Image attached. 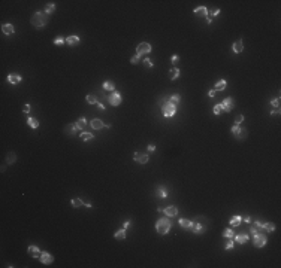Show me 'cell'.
<instances>
[{
	"label": "cell",
	"instance_id": "6da1fadb",
	"mask_svg": "<svg viewBox=\"0 0 281 268\" xmlns=\"http://www.w3.org/2000/svg\"><path fill=\"white\" fill-rule=\"evenodd\" d=\"M48 21H49V15L45 14V11H38V12H35L33 17L30 18L32 26L36 27V29H39V30L44 29V27L48 24Z\"/></svg>",
	"mask_w": 281,
	"mask_h": 268
},
{
	"label": "cell",
	"instance_id": "7a4b0ae2",
	"mask_svg": "<svg viewBox=\"0 0 281 268\" xmlns=\"http://www.w3.org/2000/svg\"><path fill=\"white\" fill-rule=\"evenodd\" d=\"M156 229H157V232L162 234V235L167 234L169 229H170V220H169L167 217H160V219L156 222Z\"/></svg>",
	"mask_w": 281,
	"mask_h": 268
},
{
	"label": "cell",
	"instance_id": "3957f363",
	"mask_svg": "<svg viewBox=\"0 0 281 268\" xmlns=\"http://www.w3.org/2000/svg\"><path fill=\"white\" fill-rule=\"evenodd\" d=\"M162 115L164 118H173L176 115V104H173L170 101H166L162 106Z\"/></svg>",
	"mask_w": 281,
	"mask_h": 268
},
{
	"label": "cell",
	"instance_id": "277c9868",
	"mask_svg": "<svg viewBox=\"0 0 281 268\" xmlns=\"http://www.w3.org/2000/svg\"><path fill=\"white\" fill-rule=\"evenodd\" d=\"M266 243H268V238H266L265 234L257 232V234L253 235V246H254V247H259V249H260V247H265Z\"/></svg>",
	"mask_w": 281,
	"mask_h": 268
},
{
	"label": "cell",
	"instance_id": "5b68a950",
	"mask_svg": "<svg viewBox=\"0 0 281 268\" xmlns=\"http://www.w3.org/2000/svg\"><path fill=\"white\" fill-rule=\"evenodd\" d=\"M153 51V46H151V43H148V42H142V43H139L138 46H136V54L141 57V55H145V54H150Z\"/></svg>",
	"mask_w": 281,
	"mask_h": 268
},
{
	"label": "cell",
	"instance_id": "8992f818",
	"mask_svg": "<svg viewBox=\"0 0 281 268\" xmlns=\"http://www.w3.org/2000/svg\"><path fill=\"white\" fill-rule=\"evenodd\" d=\"M121 101H123V97H121V94H120L118 91H114V92L108 97V103H109L111 106H114V107L120 106Z\"/></svg>",
	"mask_w": 281,
	"mask_h": 268
},
{
	"label": "cell",
	"instance_id": "52a82bcc",
	"mask_svg": "<svg viewBox=\"0 0 281 268\" xmlns=\"http://www.w3.org/2000/svg\"><path fill=\"white\" fill-rule=\"evenodd\" d=\"M221 106H223V112L229 113V112H232V110H233V107H235V101H233V98H232V97H226V98L223 100Z\"/></svg>",
	"mask_w": 281,
	"mask_h": 268
},
{
	"label": "cell",
	"instance_id": "ba28073f",
	"mask_svg": "<svg viewBox=\"0 0 281 268\" xmlns=\"http://www.w3.org/2000/svg\"><path fill=\"white\" fill-rule=\"evenodd\" d=\"M189 229H190L192 232H195V234H204V232H205V226H204L201 222H198V220L192 222V225H190Z\"/></svg>",
	"mask_w": 281,
	"mask_h": 268
},
{
	"label": "cell",
	"instance_id": "9c48e42d",
	"mask_svg": "<svg viewBox=\"0 0 281 268\" xmlns=\"http://www.w3.org/2000/svg\"><path fill=\"white\" fill-rule=\"evenodd\" d=\"M133 160L138 163V164H147L150 161V157L147 154H139V152H135L133 154Z\"/></svg>",
	"mask_w": 281,
	"mask_h": 268
},
{
	"label": "cell",
	"instance_id": "30bf717a",
	"mask_svg": "<svg viewBox=\"0 0 281 268\" xmlns=\"http://www.w3.org/2000/svg\"><path fill=\"white\" fill-rule=\"evenodd\" d=\"M39 261H41L42 264L48 265V264H52V262H54V256H52L51 253H48V252H42L41 256H39Z\"/></svg>",
	"mask_w": 281,
	"mask_h": 268
},
{
	"label": "cell",
	"instance_id": "8fae6325",
	"mask_svg": "<svg viewBox=\"0 0 281 268\" xmlns=\"http://www.w3.org/2000/svg\"><path fill=\"white\" fill-rule=\"evenodd\" d=\"M8 82L11 85H18L20 82H23V76L17 75V73H11V75H8Z\"/></svg>",
	"mask_w": 281,
	"mask_h": 268
},
{
	"label": "cell",
	"instance_id": "7c38bea8",
	"mask_svg": "<svg viewBox=\"0 0 281 268\" xmlns=\"http://www.w3.org/2000/svg\"><path fill=\"white\" fill-rule=\"evenodd\" d=\"M66 43H67L69 46H78V45L81 43V37L76 36V34H72V36L66 37Z\"/></svg>",
	"mask_w": 281,
	"mask_h": 268
},
{
	"label": "cell",
	"instance_id": "4fadbf2b",
	"mask_svg": "<svg viewBox=\"0 0 281 268\" xmlns=\"http://www.w3.org/2000/svg\"><path fill=\"white\" fill-rule=\"evenodd\" d=\"M233 237H235V241L239 243V244H244V243H247L250 240V234H247V232H241V234L233 235Z\"/></svg>",
	"mask_w": 281,
	"mask_h": 268
},
{
	"label": "cell",
	"instance_id": "5bb4252c",
	"mask_svg": "<svg viewBox=\"0 0 281 268\" xmlns=\"http://www.w3.org/2000/svg\"><path fill=\"white\" fill-rule=\"evenodd\" d=\"M90 125H91L93 130H102V128L105 127V122H103L102 119H99V118H94V119L90 122Z\"/></svg>",
	"mask_w": 281,
	"mask_h": 268
},
{
	"label": "cell",
	"instance_id": "9a60e30c",
	"mask_svg": "<svg viewBox=\"0 0 281 268\" xmlns=\"http://www.w3.org/2000/svg\"><path fill=\"white\" fill-rule=\"evenodd\" d=\"M163 213H164L166 216H169V217H173V216L178 215V209H176V206H167V207L163 210Z\"/></svg>",
	"mask_w": 281,
	"mask_h": 268
},
{
	"label": "cell",
	"instance_id": "2e32d148",
	"mask_svg": "<svg viewBox=\"0 0 281 268\" xmlns=\"http://www.w3.org/2000/svg\"><path fill=\"white\" fill-rule=\"evenodd\" d=\"M2 31H3V34L11 36V34L15 33V29H14V26H12L11 23H8V24H3V26H2Z\"/></svg>",
	"mask_w": 281,
	"mask_h": 268
},
{
	"label": "cell",
	"instance_id": "e0dca14e",
	"mask_svg": "<svg viewBox=\"0 0 281 268\" xmlns=\"http://www.w3.org/2000/svg\"><path fill=\"white\" fill-rule=\"evenodd\" d=\"M76 131H78V127H76V124H70V125H67V127H64V133L67 134V136H75L76 134Z\"/></svg>",
	"mask_w": 281,
	"mask_h": 268
},
{
	"label": "cell",
	"instance_id": "ac0fdd59",
	"mask_svg": "<svg viewBox=\"0 0 281 268\" xmlns=\"http://www.w3.org/2000/svg\"><path fill=\"white\" fill-rule=\"evenodd\" d=\"M232 51H233L235 54H239V52H242V51H244V43H242V39H239V40H236V42L233 43Z\"/></svg>",
	"mask_w": 281,
	"mask_h": 268
},
{
	"label": "cell",
	"instance_id": "d6986e66",
	"mask_svg": "<svg viewBox=\"0 0 281 268\" xmlns=\"http://www.w3.org/2000/svg\"><path fill=\"white\" fill-rule=\"evenodd\" d=\"M27 252H29V255L32 256V258H39L41 256V250H39V247L38 246H30L29 249H27Z\"/></svg>",
	"mask_w": 281,
	"mask_h": 268
},
{
	"label": "cell",
	"instance_id": "ffe728a7",
	"mask_svg": "<svg viewBox=\"0 0 281 268\" xmlns=\"http://www.w3.org/2000/svg\"><path fill=\"white\" fill-rule=\"evenodd\" d=\"M102 88L105 89V91H115V83L112 82V81H105L103 83H102Z\"/></svg>",
	"mask_w": 281,
	"mask_h": 268
},
{
	"label": "cell",
	"instance_id": "44dd1931",
	"mask_svg": "<svg viewBox=\"0 0 281 268\" xmlns=\"http://www.w3.org/2000/svg\"><path fill=\"white\" fill-rule=\"evenodd\" d=\"M156 195H157L159 198H166V197H167V189L163 188V186H157V188H156Z\"/></svg>",
	"mask_w": 281,
	"mask_h": 268
},
{
	"label": "cell",
	"instance_id": "7402d4cb",
	"mask_svg": "<svg viewBox=\"0 0 281 268\" xmlns=\"http://www.w3.org/2000/svg\"><path fill=\"white\" fill-rule=\"evenodd\" d=\"M193 12H195L196 15H199V17H208V9H207L205 6H199V8H196Z\"/></svg>",
	"mask_w": 281,
	"mask_h": 268
},
{
	"label": "cell",
	"instance_id": "603a6c76",
	"mask_svg": "<svg viewBox=\"0 0 281 268\" xmlns=\"http://www.w3.org/2000/svg\"><path fill=\"white\" fill-rule=\"evenodd\" d=\"M226 86H227V81H224V79H220L217 83H215V91H223V89H226Z\"/></svg>",
	"mask_w": 281,
	"mask_h": 268
},
{
	"label": "cell",
	"instance_id": "cb8c5ba5",
	"mask_svg": "<svg viewBox=\"0 0 281 268\" xmlns=\"http://www.w3.org/2000/svg\"><path fill=\"white\" fill-rule=\"evenodd\" d=\"M76 127H78V130H84L85 127H87V119L84 118V116H81V118H78L76 119Z\"/></svg>",
	"mask_w": 281,
	"mask_h": 268
},
{
	"label": "cell",
	"instance_id": "d4e9b609",
	"mask_svg": "<svg viewBox=\"0 0 281 268\" xmlns=\"http://www.w3.org/2000/svg\"><path fill=\"white\" fill-rule=\"evenodd\" d=\"M262 229H265L266 232H274V231H275V225H274L272 222H263Z\"/></svg>",
	"mask_w": 281,
	"mask_h": 268
},
{
	"label": "cell",
	"instance_id": "484cf974",
	"mask_svg": "<svg viewBox=\"0 0 281 268\" xmlns=\"http://www.w3.org/2000/svg\"><path fill=\"white\" fill-rule=\"evenodd\" d=\"M169 78H170V81H176L178 78H179V69L178 67H173V69H170V72H169Z\"/></svg>",
	"mask_w": 281,
	"mask_h": 268
},
{
	"label": "cell",
	"instance_id": "4316f807",
	"mask_svg": "<svg viewBox=\"0 0 281 268\" xmlns=\"http://www.w3.org/2000/svg\"><path fill=\"white\" fill-rule=\"evenodd\" d=\"M17 161V154L15 152H8V155H6V164H14Z\"/></svg>",
	"mask_w": 281,
	"mask_h": 268
},
{
	"label": "cell",
	"instance_id": "83f0119b",
	"mask_svg": "<svg viewBox=\"0 0 281 268\" xmlns=\"http://www.w3.org/2000/svg\"><path fill=\"white\" fill-rule=\"evenodd\" d=\"M241 222H242V216H239V215L232 216V219H230V225H232V226H239Z\"/></svg>",
	"mask_w": 281,
	"mask_h": 268
},
{
	"label": "cell",
	"instance_id": "f1b7e54d",
	"mask_svg": "<svg viewBox=\"0 0 281 268\" xmlns=\"http://www.w3.org/2000/svg\"><path fill=\"white\" fill-rule=\"evenodd\" d=\"M114 238H117V240H124V238H126V228H120V229L114 234Z\"/></svg>",
	"mask_w": 281,
	"mask_h": 268
},
{
	"label": "cell",
	"instance_id": "f546056e",
	"mask_svg": "<svg viewBox=\"0 0 281 268\" xmlns=\"http://www.w3.org/2000/svg\"><path fill=\"white\" fill-rule=\"evenodd\" d=\"M93 139H94V134L87 133V131H82V133H81V140L88 142V140H93Z\"/></svg>",
	"mask_w": 281,
	"mask_h": 268
},
{
	"label": "cell",
	"instance_id": "4dcf8cb0",
	"mask_svg": "<svg viewBox=\"0 0 281 268\" xmlns=\"http://www.w3.org/2000/svg\"><path fill=\"white\" fill-rule=\"evenodd\" d=\"M27 124H29V127H32L33 130H36V128L39 127V121H38L36 118H32V116L27 119Z\"/></svg>",
	"mask_w": 281,
	"mask_h": 268
},
{
	"label": "cell",
	"instance_id": "1f68e13d",
	"mask_svg": "<svg viewBox=\"0 0 281 268\" xmlns=\"http://www.w3.org/2000/svg\"><path fill=\"white\" fill-rule=\"evenodd\" d=\"M179 226L181 228H184V229H189L190 228V225H192V220H189V219H179Z\"/></svg>",
	"mask_w": 281,
	"mask_h": 268
},
{
	"label": "cell",
	"instance_id": "d6a6232c",
	"mask_svg": "<svg viewBox=\"0 0 281 268\" xmlns=\"http://www.w3.org/2000/svg\"><path fill=\"white\" fill-rule=\"evenodd\" d=\"M45 14H48V15H52L54 14V11H55V3H48L46 6H45Z\"/></svg>",
	"mask_w": 281,
	"mask_h": 268
},
{
	"label": "cell",
	"instance_id": "836d02e7",
	"mask_svg": "<svg viewBox=\"0 0 281 268\" xmlns=\"http://www.w3.org/2000/svg\"><path fill=\"white\" fill-rule=\"evenodd\" d=\"M87 103L88 104H97V98H96V95L94 94H87Z\"/></svg>",
	"mask_w": 281,
	"mask_h": 268
},
{
	"label": "cell",
	"instance_id": "e575fe53",
	"mask_svg": "<svg viewBox=\"0 0 281 268\" xmlns=\"http://www.w3.org/2000/svg\"><path fill=\"white\" fill-rule=\"evenodd\" d=\"M70 204H72V207H81V206H84L85 203H84L81 198H72Z\"/></svg>",
	"mask_w": 281,
	"mask_h": 268
},
{
	"label": "cell",
	"instance_id": "d590c367",
	"mask_svg": "<svg viewBox=\"0 0 281 268\" xmlns=\"http://www.w3.org/2000/svg\"><path fill=\"white\" fill-rule=\"evenodd\" d=\"M64 43H66V37H63V36H57L54 39V45H57V46H61Z\"/></svg>",
	"mask_w": 281,
	"mask_h": 268
},
{
	"label": "cell",
	"instance_id": "8d00e7d4",
	"mask_svg": "<svg viewBox=\"0 0 281 268\" xmlns=\"http://www.w3.org/2000/svg\"><path fill=\"white\" fill-rule=\"evenodd\" d=\"M247 133H248V131H247L245 128H241V131L238 133V136H236V139H238V140H244V139L247 137Z\"/></svg>",
	"mask_w": 281,
	"mask_h": 268
},
{
	"label": "cell",
	"instance_id": "74e56055",
	"mask_svg": "<svg viewBox=\"0 0 281 268\" xmlns=\"http://www.w3.org/2000/svg\"><path fill=\"white\" fill-rule=\"evenodd\" d=\"M212 112H214V115H220V113L223 112V106H221V103L215 104V106H214V109H212Z\"/></svg>",
	"mask_w": 281,
	"mask_h": 268
},
{
	"label": "cell",
	"instance_id": "f35d334b",
	"mask_svg": "<svg viewBox=\"0 0 281 268\" xmlns=\"http://www.w3.org/2000/svg\"><path fill=\"white\" fill-rule=\"evenodd\" d=\"M179 98H181V95L179 94H173V95H170V103H173V104H178L179 103Z\"/></svg>",
	"mask_w": 281,
	"mask_h": 268
},
{
	"label": "cell",
	"instance_id": "ab89813d",
	"mask_svg": "<svg viewBox=\"0 0 281 268\" xmlns=\"http://www.w3.org/2000/svg\"><path fill=\"white\" fill-rule=\"evenodd\" d=\"M233 229H224V232H223V237H226V238H233Z\"/></svg>",
	"mask_w": 281,
	"mask_h": 268
},
{
	"label": "cell",
	"instance_id": "60d3db41",
	"mask_svg": "<svg viewBox=\"0 0 281 268\" xmlns=\"http://www.w3.org/2000/svg\"><path fill=\"white\" fill-rule=\"evenodd\" d=\"M142 63H144V66H145V67H147V69H151V67H153V66H154V63H153V61H151V60H150V58H145V60H144V61H142Z\"/></svg>",
	"mask_w": 281,
	"mask_h": 268
},
{
	"label": "cell",
	"instance_id": "b9f144b4",
	"mask_svg": "<svg viewBox=\"0 0 281 268\" xmlns=\"http://www.w3.org/2000/svg\"><path fill=\"white\" fill-rule=\"evenodd\" d=\"M239 131H241V127H239V125H236V124H235V125H233V127H232V134H233V136H235V137H236V136H238V133H239Z\"/></svg>",
	"mask_w": 281,
	"mask_h": 268
},
{
	"label": "cell",
	"instance_id": "7bdbcfd3",
	"mask_svg": "<svg viewBox=\"0 0 281 268\" xmlns=\"http://www.w3.org/2000/svg\"><path fill=\"white\" fill-rule=\"evenodd\" d=\"M139 61H141V57H139L138 54H135V55L130 58V63H132V64H138Z\"/></svg>",
	"mask_w": 281,
	"mask_h": 268
},
{
	"label": "cell",
	"instance_id": "ee69618b",
	"mask_svg": "<svg viewBox=\"0 0 281 268\" xmlns=\"http://www.w3.org/2000/svg\"><path fill=\"white\" fill-rule=\"evenodd\" d=\"M280 103H281V100H280V97H277V98H274V100H272V103H271V104H272L274 107L280 109Z\"/></svg>",
	"mask_w": 281,
	"mask_h": 268
},
{
	"label": "cell",
	"instance_id": "f6af8a7d",
	"mask_svg": "<svg viewBox=\"0 0 281 268\" xmlns=\"http://www.w3.org/2000/svg\"><path fill=\"white\" fill-rule=\"evenodd\" d=\"M242 121H244V115H236V116H235V124H236V125H239Z\"/></svg>",
	"mask_w": 281,
	"mask_h": 268
},
{
	"label": "cell",
	"instance_id": "bcb514c9",
	"mask_svg": "<svg viewBox=\"0 0 281 268\" xmlns=\"http://www.w3.org/2000/svg\"><path fill=\"white\" fill-rule=\"evenodd\" d=\"M262 225H263V222H260V220H256V222L253 223V228H256L257 231H259V229L262 231Z\"/></svg>",
	"mask_w": 281,
	"mask_h": 268
},
{
	"label": "cell",
	"instance_id": "7dc6e473",
	"mask_svg": "<svg viewBox=\"0 0 281 268\" xmlns=\"http://www.w3.org/2000/svg\"><path fill=\"white\" fill-rule=\"evenodd\" d=\"M30 109H32V106H30L29 103H26V104L23 106V112H24V113H29V112H30Z\"/></svg>",
	"mask_w": 281,
	"mask_h": 268
},
{
	"label": "cell",
	"instance_id": "c3c4849f",
	"mask_svg": "<svg viewBox=\"0 0 281 268\" xmlns=\"http://www.w3.org/2000/svg\"><path fill=\"white\" fill-rule=\"evenodd\" d=\"M170 61H172V64H175V66H176V63L179 61V57H178V55H172Z\"/></svg>",
	"mask_w": 281,
	"mask_h": 268
},
{
	"label": "cell",
	"instance_id": "681fc988",
	"mask_svg": "<svg viewBox=\"0 0 281 268\" xmlns=\"http://www.w3.org/2000/svg\"><path fill=\"white\" fill-rule=\"evenodd\" d=\"M97 107H99V110H100V112H105V110H106V107H105V106H103L100 101H97Z\"/></svg>",
	"mask_w": 281,
	"mask_h": 268
},
{
	"label": "cell",
	"instance_id": "f907efd6",
	"mask_svg": "<svg viewBox=\"0 0 281 268\" xmlns=\"http://www.w3.org/2000/svg\"><path fill=\"white\" fill-rule=\"evenodd\" d=\"M147 149H148V152H154V151H156V145H153V143H151V145H148V146H147Z\"/></svg>",
	"mask_w": 281,
	"mask_h": 268
},
{
	"label": "cell",
	"instance_id": "816d5d0a",
	"mask_svg": "<svg viewBox=\"0 0 281 268\" xmlns=\"http://www.w3.org/2000/svg\"><path fill=\"white\" fill-rule=\"evenodd\" d=\"M226 250H230V249H233V241H227V244H226V247H224Z\"/></svg>",
	"mask_w": 281,
	"mask_h": 268
},
{
	"label": "cell",
	"instance_id": "f5cc1de1",
	"mask_svg": "<svg viewBox=\"0 0 281 268\" xmlns=\"http://www.w3.org/2000/svg\"><path fill=\"white\" fill-rule=\"evenodd\" d=\"M242 222H245V223H251V217H250V216H244V217H242Z\"/></svg>",
	"mask_w": 281,
	"mask_h": 268
},
{
	"label": "cell",
	"instance_id": "db71d44e",
	"mask_svg": "<svg viewBox=\"0 0 281 268\" xmlns=\"http://www.w3.org/2000/svg\"><path fill=\"white\" fill-rule=\"evenodd\" d=\"M215 92H217L215 89H211V91H208V95H209L211 98H214V97H215Z\"/></svg>",
	"mask_w": 281,
	"mask_h": 268
},
{
	"label": "cell",
	"instance_id": "11a10c76",
	"mask_svg": "<svg viewBox=\"0 0 281 268\" xmlns=\"http://www.w3.org/2000/svg\"><path fill=\"white\" fill-rule=\"evenodd\" d=\"M218 14H220V9L217 8V9H214V11H212V14H211V15H212V17H217Z\"/></svg>",
	"mask_w": 281,
	"mask_h": 268
},
{
	"label": "cell",
	"instance_id": "9f6ffc18",
	"mask_svg": "<svg viewBox=\"0 0 281 268\" xmlns=\"http://www.w3.org/2000/svg\"><path fill=\"white\" fill-rule=\"evenodd\" d=\"M271 115H280V109H275V110H271Z\"/></svg>",
	"mask_w": 281,
	"mask_h": 268
},
{
	"label": "cell",
	"instance_id": "6f0895ef",
	"mask_svg": "<svg viewBox=\"0 0 281 268\" xmlns=\"http://www.w3.org/2000/svg\"><path fill=\"white\" fill-rule=\"evenodd\" d=\"M129 226H130V220H126V222H124V226H123V228H126V229H127Z\"/></svg>",
	"mask_w": 281,
	"mask_h": 268
},
{
	"label": "cell",
	"instance_id": "680465c9",
	"mask_svg": "<svg viewBox=\"0 0 281 268\" xmlns=\"http://www.w3.org/2000/svg\"><path fill=\"white\" fill-rule=\"evenodd\" d=\"M84 206H85V207H88V209H91V207H93V204H90V203H85Z\"/></svg>",
	"mask_w": 281,
	"mask_h": 268
},
{
	"label": "cell",
	"instance_id": "91938a15",
	"mask_svg": "<svg viewBox=\"0 0 281 268\" xmlns=\"http://www.w3.org/2000/svg\"><path fill=\"white\" fill-rule=\"evenodd\" d=\"M207 23H208V24H211V23H212V20H211L209 17H207Z\"/></svg>",
	"mask_w": 281,
	"mask_h": 268
}]
</instances>
